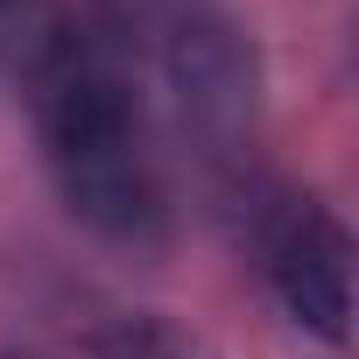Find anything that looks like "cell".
I'll list each match as a JSON object with an SVG mask.
<instances>
[{
  "instance_id": "cell-2",
  "label": "cell",
  "mask_w": 359,
  "mask_h": 359,
  "mask_svg": "<svg viewBox=\"0 0 359 359\" xmlns=\"http://www.w3.org/2000/svg\"><path fill=\"white\" fill-rule=\"evenodd\" d=\"M148 71L162 78L169 120L184 134L205 191L261 169V50L226 0H141Z\"/></svg>"
},
{
  "instance_id": "cell-3",
  "label": "cell",
  "mask_w": 359,
  "mask_h": 359,
  "mask_svg": "<svg viewBox=\"0 0 359 359\" xmlns=\"http://www.w3.org/2000/svg\"><path fill=\"white\" fill-rule=\"evenodd\" d=\"M212 212L226 219L240 261L261 275L268 303L324 352H345V338H352V233H345V219L317 191L275 176L268 162L247 169L240 184L212 191Z\"/></svg>"
},
{
  "instance_id": "cell-4",
  "label": "cell",
  "mask_w": 359,
  "mask_h": 359,
  "mask_svg": "<svg viewBox=\"0 0 359 359\" xmlns=\"http://www.w3.org/2000/svg\"><path fill=\"white\" fill-rule=\"evenodd\" d=\"M36 317L78 359H219L198 331L169 324L162 310H141V303H120V296H99V289H57Z\"/></svg>"
},
{
  "instance_id": "cell-5",
  "label": "cell",
  "mask_w": 359,
  "mask_h": 359,
  "mask_svg": "<svg viewBox=\"0 0 359 359\" xmlns=\"http://www.w3.org/2000/svg\"><path fill=\"white\" fill-rule=\"evenodd\" d=\"M50 15H57V0H0V85L8 92L36 64V50L50 36Z\"/></svg>"
},
{
  "instance_id": "cell-1",
  "label": "cell",
  "mask_w": 359,
  "mask_h": 359,
  "mask_svg": "<svg viewBox=\"0 0 359 359\" xmlns=\"http://www.w3.org/2000/svg\"><path fill=\"white\" fill-rule=\"evenodd\" d=\"M15 99L29 106L64 212L92 240L120 254L169 247L176 191H169L155 92H148L141 0H57L50 36L22 71Z\"/></svg>"
},
{
  "instance_id": "cell-6",
  "label": "cell",
  "mask_w": 359,
  "mask_h": 359,
  "mask_svg": "<svg viewBox=\"0 0 359 359\" xmlns=\"http://www.w3.org/2000/svg\"><path fill=\"white\" fill-rule=\"evenodd\" d=\"M0 359H78L43 317H15V324H0Z\"/></svg>"
}]
</instances>
